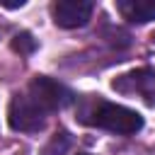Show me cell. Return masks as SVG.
I'll use <instances>...</instances> for the list:
<instances>
[{
	"mask_svg": "<svg viewBox=\"0 0 155 155\" xmlns=\"http://www.w3.org/2000/svg\"><path fill=\"white\" fill-rule=\"evenodd\" d=\"M27 92H29L31 99H34L39 107H44L48 114H56V111L65 109L68 104H73V102L78 99L63 82L48 78V75H36V78H31L29 85H27Z\"/></svg>",
	"mask_w": 155,
	"mask_h": 155,
	"instance_id": "cell-3",
	"label": "cell"
},
{
	"mask_svg": "<svg viewBox=\"0 0 155 155\" xmlns=\"http://www.w3.org/2000/svg\"><path fill=\"white\" fill-rule=\"evenodd\" d=\"M75 119L82 126L102 128L116 136H133L143 128V116L136 109L114 104L102 94H82L75 99Z\"/></svg>",
	"mask_w": 155,
	"mask_h": 155,
	"instance_id": "cell-1",
	"label": "cell"
},
{
	"mask_svg": "<svg viewBox=\"0 0 155 155\" xmlns=\"http://www.w3.org/2000/svg\"><path fill=\"white\" fill-rule=\"evenodd\" d=\"M78 155H87V153H78Z\"/></svg>",
	"mask_w": 155,
	"mask_h": 155,
	"instance_id": "cell-10",
	"label": "cell"
},
{
	"mask_svg": "<svg viewBox=\"0 0 155 155\" xmlns=\"http://www.w3.org/2000/svg\"><path fill=\"white\" fill-rule=\"evenodd\" d=\"M150 39H153V44H155V31H153V36H150Z\"/></svg>",
	"mask_w": 155,
	"mask_h": 155,
	"instance_id": "cell-9",
	"label": "cell"
},
{
	"mask_svg": "<svg viewBox=\"0 0 155 155\" xmlns=\"http://www.w3.org/2000/svg\"><path fill=\"white\" fill-rule=\"evenodd\" d=\"M48 116L51 114L44 107H39L27 90L24 92H17L10 99L7 121H10V128L12 131H19V133H39L46 126Z\"/></svg>",
	"mask_w": 155,
	"mask_h": 155,
	"instance_id": "cell-2",
	"label": "cell"
},
{
	"mask_svg": "<svg viewBox=\"0 0 155 155\" xmlns=\"http://www.w3.org/2000/svg\"><path fill=\"white\" fill-rule=\"evenodd\" d=\"M94 12V2L90 0H56L51 5L53 24L61 29H78L90 22Z\"/></svg>",
	"mask_w": 155,
	"mask_h": 155,
	"instance_id": "cell-5",
	"label": "cell"
},
{
	"mask_svg": "<svg viewBox=\"0 0 155 155\" xmlns=\"http://www.w3.org/2000/svg\"><path fill=\"white\" fill-rule=\"evenodd\" d=\"M111 87L126 97H140L145 104H155V70L153 68H136L121 73L111 80Z\"/></svg>",
	"mask_w": 155,
	"mask_h": 155,
	"instance_id": "cell-4",
	"label": "cell"
},
{
	"mask_svg": "<svg viewBox=\"0 0 155 155\" xmlns=\"http://www.w3.org/2000/svg\"><path fill=\"white\" fill-rule=\"evenodd\" d=\"M70 133L65 131V128H58L53 136H51V140L44 145V150H41V155H65L68 153V148H70Z\"/></svg>",
	"mask_w": 155,
	"mask_h": 155,
	"instance_id": "cell-7",
	"label": "cell"
},
{
	"mask_svg": "<svg viewBox=\"0 0 155 155\" xmlns=\"http://www.w3.org/2000/svg\"><path fill=\"white\" fill-rule=\"evenodd\" d=\"M12 51H17L19 56H31L36 51V39L29 31H19L12 36Z\"/></svg>",
	"mask_w": 155,
	"mask_h": 155,
	"instance_id": "cell-8",
	"label": "cell"
},
{
	"mask_svg": "<svg viewBox=\"0 0 155 155\" xmlns=\"http://www.w3.org/2000/svg\"><path fill=\"white\" fill-rule=\"evenodd\" d=\"M116 10L131 24H148L155 19V0H116Z\"/></svg>",
	"mask_w": 155,
	"mask_h": 155,
	"instance_id": "cell-6",
	"label": "cell"
}]
</instances>
